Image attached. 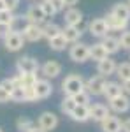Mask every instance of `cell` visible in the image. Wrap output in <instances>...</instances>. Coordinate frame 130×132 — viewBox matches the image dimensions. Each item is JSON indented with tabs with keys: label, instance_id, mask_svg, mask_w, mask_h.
<instances>
[{
	"label": "cell",
	"instance_id": "cell-1",
	"mask_svg": "<svg viewBox=\"0 0 130 132\" xmlns=\"http://www.w3.org/2000/svg\"><path fill=\"white\" fill-rule=\"evenodd\" d=\"M81 90H84V79L81 74H69L62 81V92L63 95H76Z\"/></svg>",
	"mask_w": 130,
	"mask_h": 132
},
{
	"label": "cell",
	"instance_id": "cell-2",
	"mask_svg": "<svg viewBox=\"0 0 130 132\" xmlns=\"http://www.w3.org/2000/svg\"><path fill=\"white\" fill-rule=\"evenodd\" d=\"M69 56L72 62H76V63H84V62L90 60V44H86V42H72V46H70L69 50Z\"/></svg>",
	"mask_w": 130,
	"mask_h": 132
},
{
	"label": "cell",
	"instance_id": "cell-3",
	"mask_svg": "<svg viewBox=\"0 0 130 132\" xmlns=\"http://www.w3.org/2000/svg\"><path fill=\"white\" fill-rule=\"evenodd\" d=\"M106 76H102V74H95V76H91L88 81H84V90L88 92L90 95L93 97H100V95H104V86H106Z\"/></svg>",
	"mask_w": 130,
	"mask_h": 132
},
{
	"label": "cell",
	"instance_id": "cell-4",
	"mask_svg": "<svg viewBox=\"0 0 130 132\" xmlns=\"http://www.w3.org/2000/svg\"><path fill=\"white\" fill-rule=\"evenodd\" d=\"M4 46H5L7 51H12V53L23 50V46H25L23 34H21L20 30H11L9 34L4 37Z\"/></svg>",
	"mask_w": 130,
	"mask_h": 132
},
{
	"label": "cell",
	"instance_id": "cell-5",
	"mask_svg": "<svg viewBox=\"0 0 130 132\" xmlns=\"http://www.w3.org/2000/svg\"><path fill=\"white\" fill-rule=\"evenodd\" d=\"M21 34H23V39L28 42H37L40 39H44V34H42V25H35V23H27L23 28H21Z\"/></svg>",
	"mask_w": 130,
	"mask_h": 132
},
{
	"label": "cell",
	"instance_id": "cell-6",
	"mask_svg": "<svg viewBox=\"0 0 130 132\" xmlns=\"http://www.w3.org/2000/svg\"><path fill=\"white\" fill-rule=\"evenodd\" d=\"M16 71L23 72V74H27V72H37V71H40V65H39V62H37V58H33V56H21L16 62Z\"/></svg>",
	"mask_w": 130,
	"mask_h": 132
},
{
	"label": "cell",
	"instance_id": "cell-7",
	"mask_svg": "<svg viewBox=\"0 0 130 132\" xmlns=\"http://www.w3.org/2000/svg\"><path fill=\"white\" fill-rule=\"evenodd\" d=\"M109 109L114 113H127L130 109V99L127 93H120V95H116V97H112L109 99Z\"/></svg>",
	"mask_w": 130,
	"mask_h": 132
},
{
	"label": "cell",
	"instance_id": "cell-8",
	"mask_svg": "<svg viewBox=\"0 0 130 132\" xmlns=\"http://www.w3.org/2000/svg\"><path fill=\"white\" fill-rule=\"evenodd\" d=\"M88 30L93 37H99L102 39L104 35H107L109 34V28H107V23L104 18H93V20L88 23Z\"/></svg>",
	"mask_w": 130,
	"mask_h": 132
},
{
	"label": "cell",
	"instance_id": "cell-9",
	"mask_svg": "<svg viewBox=\"0 0 130 132\" xmlns=\"http://www.w3.org/2000/svg\"><path fill=\"white\" fill-rule=\"evenodd\" d=\"M25 20H27V23L42 25L48 18H46V14H44V11H42V7H40V4H39V5H30V7L27 9V12H25Z\"/></svg>",
	"mask_w": 130,
	"mask_h": 132
},
{
	"label": "cell",
	"instance_id": "cell-10",
	"mask_svg": "<svg viewBox=\"0 0 130 132\" xmlns=\"http://www.w3.org/2000/svg\"><path fill=\"white\" fill-rule=\"evenodd\" d=\"M33 90H35V97H37V101H44V99H48L51 93H53V85L49 83L48 78H44V79H37L35 85H33Z\"/></svg>",
	"mask_w": 130,
	"mask_h": 132
},
{
	"label": "cell",
	"instance_id": "cell-11",
	"mask_svg": "<svg viewBox=\"0 0 130 132\" xmlns=\"http://www.w3.org/2000/svg\"><path fill=\"white\" fill-rule=\"evenodd\" d=\"M37 125L39 127H42L44 130H55L56 127H58V116L55 114V113H51V111H44V113H40V116H39V120H37Z\"/></svg>",
	"mask_w": 130,
	"mask_h": 132
},
{
	"label": "cell",
	"instance_id": "cell-12",
	"mask_svg": "<svg viewBox=\"0 0 130 132\" xmlns=\"http://www.w3.org/2000/svg\"><path fill=\"white\" fill-rule=\"evenodd\" d=\"M104 20H106V23H107L109 32H123V30H127V28H128V21L116 18L112 12H107V14L104 16Z\"/></svg>",
	"mask_w": 130,
	"mask_h": 132
},
{
	"label": "cell",
	"instance_id": "cell-13",
	"mask_svg": "<svg viewBox=\"0 0 130 132\" xmlns=\"http://www.w3.org/2000/svg\"><path fill=\"white\" fill-rule=\"evenodd\" d=\"M40 72H42L44 78L53 79V78H56V76H60V74H62V65L56 60H48L46 63L40 65Z\"/></svg>",
	"mask_w": 130,
	"mask_h": 132
},
{
	"label": "cell",
	"instance_id": "cell-14",
	"mask_svg": "<svg viewBox=\"0 0 130 132\" xmlns=\"http://www.w3.org/2000/svg\"><path fill=\"white\" fill-rule=\"evenodd\" d=\"M116 67H118L116 60H112V58H109V56H106L104 60L97 62V72L102 74V76H106V78L116 74Z\"/></svg>",
	"mask_w": 130,
	"mask_h": 132
},
{
	"label": "cell",
	"instance_id": "cell-15",
	"mask_svg": "<svg viewBox=\"0 0 130 132\" xmlns=\"http://www.w3.org/2000/svg\"><path fill=\"white\" fill-rule=\"evenodd\" d=\"M74 122H79V123H84L90 120V106L86 104H76V108L72 109V113L69 114Z\"/></svg>",
	"mask_w": 130,
	"mask_h": 132
},
{
	"label": "cell",
	"instance_id": "cell-16",
	"mask_svg": "<svg viewBox=\"0 0 130 132\" xmlns=\"http://www.w3.org/2000/svg\"><path fill=\"white\" fill-rule=\"evenodd\" d=\"M100 129L102 132H121V120L118 116L109 114L100 122Z\"/></svg>",
	"mask_w": 130,
	"mask_h": 132
},
{
	"label": "cell",
	"instance_id": "cell-17",
	"mask_svg": "<svg viewBox=\"0 0 130 132\" xmlns=\"http://www.w3.org/2000/svg\"><path fill=\"white\" fill-rule=\"evenodd\" d=\"M109 114H111V109L107 106H104V104H93V106H90V120H93V122L100 123Z\"/></svg>",
	"mask_w": 130,
	"mask_h": 132
},
{
	"label": "cell",
	"instance_id": "cell-18",
	"mask_svg": "<svg viewBox=\"0 0 130 132\" xmlns=\"http://www.w3.org/2000/svg\"><path fill=\"white\" fill-rule=\"evenodd\" d=\"M63 21L65 25H72V27H81L83 23V12L76 7H69L63 14Z\"/></svg>",
	"mask_w": 130,
	"mask_h": 132
},
{
	"label": "cell",
	"instance_id": "cell-19",
	"mask_svg": "<svg viewBox=\"0 0 130 132\" xmlns=\"http://www.w3.org/2000/svg\"><path fill=\"white\" fill-rule=\"evenodd\" d=\"M62 35L67 39L69 44L72 42H77L81 39V35H83V30H81V27H72V25H65L63 28H62Z\"/></svg>",
	"mask_w": 130,
	"mask_h": 132
},
{
	"label": "cell",
	"instance_id": "cell-20",
	"mask_svg": "<svg viewBox=\"0 0 130 132\" xmlns=\"http://www.w3.org/2000/svg\"><path fill=\"white\" fill-rule=\"evenodd\" d=\"M100 42L104 44V48L107 50V53H109V55H114V53H118V51L121 50V46H120V37H114V35H111V34L104 35Z\"/></svg>",
	"mask_w": 130,
	"mask_h": 132
},
{
	"label": "cell",
	"instance_id": "cell-21",
	"mask_svg": "<svg viewBox=\"0 0 130 132\" xmlns=\"http://www.w3.org/2000/svg\"><path fill=\"white\" fill-rule=\"evenodd\" d=\"M111 12H112L116 18H120V20L130 21V5L127 2H118V4H114L112 9H111Z\"/></svg>",
	"mask_w": 130,
	"mask_h": 132
},
{
	"label": "cell",
	"instance_id": "cell-22",
	"mask_svg": "<svg viewBox=\"0 0 130 132\" xmlns=\"http://www.w3.org/2000/svg\"><path fill=\"white\" fill-rule=\"evenodd\" d=\"M106 56H109V53H107L106 48H104L102 42H95L93 46H90V60L100 62V60H104Z\"/></svg>",
	"mask_w": 130,
	"mask_h": 132
},
{
	"label": "cell",
	"instance_id": "cell-23",
	"mask_svg": "<svg viewBox=\"0 0 130 132\" xmlns=\"http://www.w3.org/2000/svg\"><path fill=\"white\" fill-rule=\"evenodd\" d=\"M123 93V88H121V83H116V81H107L106 83V86H104V97L109 101L112 97H116V95H120Z\"/></svg>",
	"mask_w": 130,
	"mask_h": 132
},
{
	"label": "cell",
	"instance_id": "cell-24",
	"mask_svg": "<svg viewBox=\"0 0 130 132\" xmlns=\"http://www.w3.org/2000/svg\"><path fill=\"white\" fill-rule=\"evenodd\" d=\"M42 34H44V39L49 41L62 34V27H58L56 23H42Z\"/></svg>",
	"mask_w": 130,
	"mask_h": 132
},
{
	"label": "cell",
	"instance_id": "cell-25",
	"mask_svg": "<svg viewBox=\"0 0 130 132\" xmlns=\"http://www.w3.org/2000/svg\"><path fill=\"white\" fill-rule=\"evenodd\" d=\"M48 44H49V48L53 51H65V48L69 46L67 39H65L62 34H60V35H56V37H53V39H49Z\"/></svg>",
	"mask_w": 130,
	"mask_h": 132
},
{
	"label": "cell",
	"instance_id": "cell-26",
	"mask_svg": "<svg viewBox=\"0 0 130 132\" xmlns=\"http://www.w3.org/2000/svg\"><path fill=\"white\" fill-rule=\"evenodd\" d=\"M116 76L120 78L121 81L130 79V62H121V63H118V67H116Z\"/></svg>",
	"mask_w": 130,
	"mask_h": 132
},
{
	"label": "cell",
	"instance_id": "cell-27",
	"mask_svg": "<svg viewBox=\"0 0 130 132\" xmlns=\"http://www.w3.org/2000/svg\"><path fill=\"white\" fill-rule=\"evenodd\" d=\"M74 108H76V101H74V97H72V95H65L63 101H62V104H60L62 113H63V114H70Z\"/></svg>",
	"mask_w": 130,
	"mask_h": 132
},
{
	"label": "cell",
	"instance_id": "cell-28",
	"mask_svg": "<svg viewBox=\"0 0 130 132\" xmlns=\"http://www.w3.org/2000/svg\"><path fill=\"white\" fill-rule=\"evenodd\" d=\"M33 127H35V123L32 122V120H28V118H25V116H20L16 120V129L20 132H30Z\"/></svg>",
	"mask_w": 130,
	"mask_h": 132
},
{
	"label": "cell",
	"instance_id": "cell-29",
	"mask_svg": "<svg viewBox=\"0 0 130 132\" xmlns=\"http://www.w3.org/2000/svg\"><path fill=\"white\" fill-rule=\"evenodd\" d=\"M11 101L12 102H27L25 101V86H14V90L11 92Z\"/></svg>",
	"mask_w": 130,
	"mask_h": 132
},
{
	"label": "cell",
	"instance_id": "cell-30",
	"mask_svg": "<svg viewBox=\"0 0 130 132\" xmlns=\"http://www.w3.org/2000/svg\"><path fill=\"white\" fill-rule=\"evenodd\" d=\"M40 7L44 11L46 18H53V16L56 14V9H55V5L51 4V0H42V2H40Z\"/></svg>",
	"mask_w": 130,
	"mask_h": 132
},
{
	"label": "cell",
	"instance_id": "cell-31",
	"mask_svg": "<svg viewBox=\"0 0 130 132\" xmlns=\"http://www.w3.org/2000/svg\"><path fill=\"white\" fill-rule=\"evenodd\" d=\"M74 97V101H76V104H86V106H90V93L86 90H81L79 93H76V95H72Z\"/></svg>",
	"mask_w": 130,
	"mask_h": 132
},
{
	"label": "cell",
	"instance_id": "cell-32",
	"mask_svg": "<svg viewBox=\"0 0 130 132\" xmlns=\"http://www.w3.org/2000/svg\"><path fill=\"white\" fill-rule=\"evenodd\" d=\"M12 20H14L12 11H9V9H0V23H4V25H12Z\"/></svg>",
	"mask_w": 130,
	"mask_h": 132
},
{
	"label": "cell",
	"instance_id": "cell-33",
	"mask_svg": "<svg viewBox=\"0 0 130 132\" xmlns=\"http://www.w3.org/2000/svg\"><path fill=\"white\" fill-rule=\"evenodd\" d=\"M120 46L123 48V50H128L130 51V30H128V28L121 32V35H120Z\"/></svg>",
	"mask_w": 130,
	"mask_h": 132
},
{
	"label": "cell",
	"instance_id": "cell-34",
	"mask_svg": "<svg viewBox=\"0 0 130 132\" xmlns=\"http://www.w3.org/2000/svg\"><path fill=\"white\" fill-rule=\"evenodd\" d=\"M25 101H27V102H33V101H37L33 86H25Z\"/></svg>",
	"mask_w": 130,
	"mask_h": 132
},
{
	"label": "cell",
	"instance_id": "cell-35",
	"mask_svg": "<svg viewBox=\"0 0 130 132\" xmlns=\"http://www.w3.org/2000/svg\"><path fill=\"white\" fill-rule=\"evenodd\" d=\"M11 101V92L5 90L2 85H0V104H5V102Z\"/></svg>",
	"mask_w": 130,
	"mask_h": 132
},
{
	"label": "cell",
	"instance_id": "cell-36",
	"mask_svg": "<svg viewBox=\"0 0 130 132\" xmlns=\"http://www.w3.org/2000/svg\"><path fill=\"white\" fill-rule=\"evenodd\" d=\"M0 85H2L5 90H9V92H12V90H14V86H16V85H14V81H12V78H5V79H2V81H0Z\"/></svg>",
	"mask_w": 130,
	"mask_h": 132
},
{
	"label": "cell",
	"instance_id": "cell-37",
	"mask_svg": "<svg viewBox=\"0 0 130 132\" xmlns=\"http://www.w3.org/2000/svg\"><path fill=\"white\" fill-rule=\"evenodd\" d=\"M4 4H5V9L14 12V11L18 9V5H20V0H4Z\"/></svg>",
	"mask_w": 130,
	"mask_h": 132
},
{
	"label": "cell",
	"instance_id": "cell-38",
	"mask_svg": "<svg viewBox=\"0 0 130 132\" xmlns=\"http://www.w3.org/2000/svg\"><path fill=\"white\" fill-rule=\"evenodd\" d=\"M11 30H12V27H11V25H4V23H0V37H2V39H4Z\"/></svg>",
	"mask_w": 130,
	"mask_h": 132
},
{
	"label": "cell",
	"instance_id": "cell-39",
	"mask_svg": "<svg viewBox=\"0 0 130 132\" xmlns=\"http://www.w3.org/2000/svg\"><path fill=\"white\" fill-rule=\"evenodd\" d=\"M51 4L55 5L56 12H62V11L65 9V4H63V0H51Z\"/></svg>",
	"mask_w": 130,
	"mask_h": 132
},
{
	"label": "cell",
	"instance_id": "cell-40",
	"mask_svg": "<svg viewBox=\"0 0 130 132\" xmlns=\"http://www.w3.org/2000/svg\"><path fill=\"white\" fill-rule=\"evenodd\" d=\"M121 88H123V93L130 95V79H125V81H121Z\"/></svg>",
	"mask_w": 130,
	"mask_h": 132
},
{
	"label": "cell",
	"instance_id": "cell-41",
	"mask_svg": "<svg viewBox=\"0 0 130 132\" xmlns=\"http://www.w3.org/2000/svg\"><path fill=\"white\" fill-rule=\"evenodd\" d=\"M121 132H130V118L121 122Z\"/></svg>",
	"mask_w": 130,
	"mask_h": 132
},
{
	"label": "cell",
	"instance_id": "cell-42",
	"mask_svg": "<svg viewBox=\"0 0 130 132\" xmlns=\"http://www.w3.org/2000/svg\"><path fill=\"white\" fill-rule=\"evenodd\" d=\"M79 0H63V4H65V7H76V4H77Z\"/></svg>",
	"mask_w": 130,
	"mask_h": 132
},
{
	"label": "cell",
	"instance_id": "cell-43",
	"mask_svg": "<svg viewBox=\"0 0 130 132\" xmlns=\"http://www.w3.org/2000/svg\"><path fill=\"white\" fill-rule=\"evenodd\" d=\"M30 132H48V130H44L42 127H39V125H35V127H33V129H32Z\"/></svg>",
	"mask_w": 130,
	"mask_h": 132
},
{
	"label": "cell",
	"instance_id": "cell-44",
	"mask_svg": "<svg viewBox=\"0 0 130 132\" xmlns=\"http://www.w3.org/2000/svg\"><path fill=\"white\" fill-rule=\"evenodd\" d=\"M0 9H5V4H4V0H0Z\"/></svg>",
	"mask_w": 130,
	"mask_h": 132
},
{
	"label": "cell",
	"instance_id": "cell-45",
	"mask_svg": "<svg viewBox=\"0 0 130 132\" xmlns=\"http://www.w3.org/2000/svg\"><path fill=\"white\" fill-rule=\"evenodd\" d=\"M127 4H128V5H130V0H127Z\"/></svg>",
	"mask_w": 130,
	"mask_h": 132
},
{
	"label": "cell",
	"instance_id": "cell-46",
	"mask_svg": "<svg viewBox=\"0 0 130 132\" xmlns=\"http://www.w3.org/2000/svg\"><path fill=\"white\" fill-rule=\"evenodd\" d=\"M0 132H2V129H0Z\"/></svg>",
	"mask_w": 130,
	"mask_h": 132
}]
</instances>
